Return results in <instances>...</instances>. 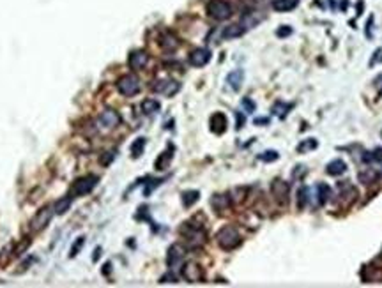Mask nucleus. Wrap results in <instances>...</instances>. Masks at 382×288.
Wrapping results in <instances>:
<instances>
[{"label":"nucleus","instance_id":"nucleus-1","mask_svg":"<svg viewBox=\"0 0 382 288\" xmlns=\"http://www.w3.org/2000/svg\"><path fill=\"white\" fill-rule=\"evenodd\" d=\"M216 241H218V244L223 250L230 251L241 244V235L234 226H223L218 232V235H216Z\"/></svg>","mask_w":382,"mask_h":288},{"label":"nucleus","instance_id":"nucleus-2","mask_svg":"<svg viewBox=\"0 0 382 288\" xmlns=\"http://www.w3.org/2000/svg\"><path fill=\"white\" fill-rule=\"evenodd\" d=\"M207 14L216 22H223L232 16V5L225 0H210L207 4Z\"/></svg>","mask_w":382,"mask_h":288},{"label":"nucleus","instance_id":"nucleus-3","mask_svg":"<svg viewBox=\"0 0 382 288\" xmlns=\"http://www.w3.org/2000/svg\"><path fill=\"white\" fill-rule=\"evenodd\" d=\"M98 182H99V177L92 175V173H90V175L80 177V179H76V181L73 182V186H71V194H73V196H83V194H89L90 191L98 186Z\"/></svg>","mask_w":382,"mask_h":288},{"label":"nucleus","instance_id":"nucleus-4","mask_svg":"<svg viewBox=\"0 0 382 288\" xmlns=\"http://www.w3.org/2000/svg\"><path fill=\"white\" fill-rule=\"evenodd\" d=\"M117 91L126 97H131L140 92V80L135 74H126L117 82Z\"/></svg>","mask_w":382,"mask_h":288},{"label":"nucleus","instance_id":"nucleus-5","mask_svg":"<svg viewBox=\"0 0 382 288\" xmlns=\"http://www.w3.org/2000/svg\"><path fill=\"white\" fill-rule=\"evenodd\" d=\"M53 207H43L41 211L37 212V214L32 218V221H30V228L34 230V232H41V230H44V228L50 224V221H52L53 218Z\"/></svg>","mask_w":382,"mask_h":288},{"label":"nucleus","instance_id":"nucleus-6","mask_svg":"<svg viewBox=\"0 0 382 288\" xmlns=\"http://www.w3.org/2000/svg\"><path fill=\"white\" fill-rule=\"evenodd\" d=\"M180 85L175 82V80H161V82H156V85L152 87V91L158 92V94H163V96H168V97H172L179 92Z\"/></svg>","mask_w":382,"mask_h":288},{"label":"nucleus","instance_id":"nucleus-7","mask_svg":"<svg viewBox=\"0 0 382 288\" xmlns=\"http://www.w3.org/2000/svg\"><path fill=\"white\" fill-rule=\"evenodd\" d=\"M271 193H273V196H275L279 203H287L288 184L285 181H281V179H276V181H273V184H271Z\"/></svg>","mask_w":382,"mask_h":288},{"label":"nucleus","instance_id":"nucleus-8","mask_svg":"<svg viewBox=\"0 0 382 288\" xmlns=\"http://www.w3.org/2000/svg\"><path fill=\"white\" fill-rule=\"evenodd\" d=\"M180 232L184 233L186 239H188V242L191 246H195V248H198V246H202L204 242H206V233L200 230V228H191V226H184Z\"/></svg>","mask_w":382,"mask_h":288},{"label":"nucleus","instance_id":"nucleus-9","mask_svg":"<svg viewBox=\"0 0 382 288\" xmlns=\"http://www.w3.org/2000/svg\"><path fill=\"white\" fill-rule=\"evenodd\" d=\"M210 61V52L207 48H197L189 53V64L195 67H204Z\"/></svg>","mask_w":382,"mask_h":288},{"label":"nucleus","instance_id":"nucleus-10","mask_svg":"<svg viewBox=\"0 0 382 288\" xmlns=\"http://www.w3.org/2000/svg\"><path fill=\"white\" fill-rule=\"evenodd\" d=\"M147 62H149V55H147L143 50L133 52L131 55H129V59H128L129 67L133 69V71H140V69H143L147 65Z\"/></svg>","mask_w":382,"mask_h":288},{"label":"nucleus","instance_id":"nucleus-11","mask_svg":"<svg viewBox=\"0 0 382 288\" xmlns=\"http://www.w3.org/2000/svg\"><path fill=\"white\" fill-rule=\"evenodd\" d=\"M99 124L106 129L117 128V126L120 124V115L117 112H113V110H104V112L99 115Z\"/></svg>","mask_w":382,"mask_h":288},{"label":"nucleus","instance_id":"nucleus-12","mask_svg":"<svg viewBox=\"0 0 382 288\" xmlns=\"http://www.w3.org/2000/svg\"><path fill=\"white\" fill-rule=\"evenodd\" d=\"M227 126H228L227 117L221 112H216L214 115L210 117V131L214 134H223L227 131Z\"/></svg>","mask_w":382,"mask_h":288},{"label":"nucleus","instance_id":"nucleus-13","mask_svg":"<svg viewBox=\"0 0 382 288\" xmlns=\"http://www.w3.org/2000/svg\"><path fill=\"white\" fill-rule=\"evenodd\" d=\"M182 276L186 278V281L195 283V281L202 280V271H200V267H198L197 263H186V265L182 267Z\"/></svg>","mask_w":382,"mask_h":288},{"label":"nucleus","instance_id":"nucleus-14","mask_svg":"<svg viewBox=\"0 0 382 288\" xmlns=\"http://www.w3.org/2000/svg\"><path fill=\"white\" fill-rule=\"evenodd\" d=\"M184 258V248L179 244H174L170 246V250H168V255H167V263L170 267L177 265V263H180V260Z\"/></svg>","mask_w":382,"mask_h":288},{"label":"nucleus","instance_id":"nucleus-15","mask_svg":"<svg viewBox=\"0 0 382 288\" xmlns=\"http://www.w3.org/2000/svg\"><path fill=\"white\" fill-rule=\"evenodd\" d=\"M243 80H244V73H243L241 69H237V71H232V73L227 76V83L230 85V89H232V91H239Z\"/></svg>","mask_w":382,"mask_h":288},{"label":"nucleus","instance_id":"nucleus-16","mask_svg":"<svg viewBox=\"0 0 382 288\" xmlns=\"http://www.w3.org/2000/svg\"><path fill=\"white\" fill-rule=\"evenodd\" d=\"M299 4V0H273V9L279 11V13H285V11H292L296 5Z\"/></svg>","mask_w":382,"mask_h":288},{"label":"nucleus","instance_id":"nucleus-17","mask_svg":"<svg viewBox=\"0 0 382 288\" xmlns=\"http://www.w3.org/2000/svg\"><path fill=\"white\" fill-rule=\"evenodd\" d=\"M347 170V164H345V161L342 160H335V161H331L329 164L326 166V172L329 173V175H342V173Z\"/></svg>","mask_w":382,"mask_h":288},{"label":"nucleus","instance_id":"nucleus-18","mask_svg":"<svg viewBox=\"0 0 382 288\" xmlns=\"http://www.w3.org/2000/svg\"><path fill=\"white\" fill-rule=\"evenodd\" d=\"M73 194H68V196L64 198H60V200H57L55 205H53V211H55V214H64L66 211H68L69 207H71V202H73Z\"/></svg>","mask_w":382,"mask_h":288},{"label":"nucleus","instance_id":"nucleus-19","mask_svg":"<svg viewBox=\"0 0 382 288\" xmlns=\"http://www.w3.org/2000/svg\"><path fill=\"white\" fill-rule=\"evenodd\" d=\"M172 158H174V147L170 145L168 147V151H165L163 154L156 160V168H158V170H165V168L168 166V163L172 161Z\"/></svg>","mask_w":382,"mask_h":288},{"label":"nucleus","instance_id":"nucleus-20","mask_svg":"<svg viewBox=\"0 0 382 288\" xmlns=\"http://www.w3.org/2000/svg\"><path fill=\"white\" fill-rule=\"evenodd\" d=\"M210 203H212V207H214L216 211L221 212L223 209H227V207L230 205V198H228L227 194H214L212 200H210Z\"/></svg>","mask_w":382,"mask_h":288},{"label":"nucleus","instance_id":"nucleus-21","mask_svg":"<svg viewBox=\"0 0 382 288\" xmlns=\"http://www.w3.org/2000/svg\"><path fill=\"white\" fill-rule=\"evenodd\" d=\"M159 108H161V104H159V101H156V99H145L142 103V112L145 113V115H154V113L159 112Z\"/></svg>","mask_w":382,"mask_h":288},{"label":"nucleus","instance_id":"nucleus-22","mask_svg":"<svg viewBox=\"0 0 382 288\" xmlns=\"http://www.w3.org/2000/svg\"><path fill=\"white\" fill-rule=\"evenodd\" d=\"M244 34V27L243 25H230L223 31V37L225 39H232V37H239V35Z\"/></svg>","mask_w":382,"mask_h":288},{"label":"nucleus","instance_id":"nucleus-23","mask_svg":"<svg viewBox=\"0 0 382 288\" xmlns=\"http://www.w3.org/2000/svg\"><path fill=\"white\" fill-rule=\"evenodd\" d=\"M377 179H379V173L375 172V170H372V168H368V170L359 173V181L363 182V184H374Z\"/></svg>","mask_w":382,"mask_h":288},{"label":"nucleus","instance_id":"nucleus-24","mask_svg":"<svg viewBox=\"0 0 382 288\" xmlns=\"http://www.w3.org/2000/svg\"><path fill=\"white\" fill-rule=\"evenodd\" d=\"M317 191H318V203H320V205H324V203L329 202V198H331L329 186H327V184H318L317 186Z\"/></svg>","mask_w":382,"mask_h":288},{"label":"nucleus","instance_id":"nucleus-25","mask_svg":"<svg viewBox=\"0 0 382 288\" xmlns=\"http://www.w3.org/2000/svg\"><path fill=\"white\" fill-rule=\"evenodd\" d=\"M198 198H200L198 191H186V193H182V203H184V207H191L198 202Z\"/></svg>","mask_w":382,"mask_h":288},{"label":"nucleus","instance_id":"nucleus-26","mask_svg":"<svg viewBox=\"0 0 382 288\" xmlns=\"http://www.w3.org/2000/svg\"><path fill=\"white\" fill-rule=\"evenodd\" d=\"M143 149H145V138H138L137 142L131 145V156L133 158H140L143 154Z\"/></svg>","mask_w":382,"mask_h":288},{"label":"nucleus","instance_id":"nucleus-27","mask_svg":"<svg viewBox=\"0 0 382 288\" xmlns=\"http://www.w3.org/2000/svg\"><path fill=\"white\" fill-rule=\"evenodd\" d=\"M292 108V104H283V103H276L275 108H273V113L275 115H278L279 119H285V115H287V110H290Z\"/></svg>","mask_w":382,"mask_h":288},{"label":"nucleus","instance_id":"nucleus-28","mask_svg":"<svg viewBox=\"0 0 382 288\" xmlns=\"http://www.w3.org/2000/svg\"><path fill=\"white\" fill-rule=\"evenodd\" d=\"M315 147H317V142H315L313 138H308V140H305L303 143H299V145H297V152L312 151V149H315Z\"/></svg>","mask_w":382,"mask_h":288},{"label":"nucleus","instance_id":"nucleus-29","mask_svg":"<svg viewBox=\"0 0 382 288\" xmlns=\"http://www.w3.org/2000/svg\"><path fill=\"white\" fill-rule=\"evenodd\" d=\"M306 203H308V190H306V188H301V190L297 191V207L303 209Z\"/></svg>","mask_w":382,"mask_h":288},{"label":"nucleus","instance_id":"nucleus-30","mask_svg":"<svg viewBox=\"0 0 382 288\" xmlns=\"http://www.w3.org/2000/svg\"><path fill=\"white\" fill-rule=\"evenodd\" d=\"M258 160H260V161H266V163H269V161H276V160H278V152H276V151L262 152V154L258 156Z\"/></svg>","mask_w":382,"mask_h":288},{"label":"nucleus","instance_id":"nucleus-31","mask_svg":"<svg viewBox=\"0 0 382 288\" xmlns=\"http://www.w3.org/2000/svg\"><path fill=\"white\" fill-rule=\"evenodd\" d=\"M83 244H85V239H83V237H78L76 242H74L73 248H71V258L76 256L78 251H80V248H83Z\"/></svg>","mask_w":382,"mask_h":288},{"label":"nucleus","instance_id":"nucleus-32","mask_svg":"<svg viewBox=\"0 0 382 288\" xmlns=\"http://www.w3.org/2000/svg\"><path fill=\"white\" fill-rule=\"evenodd\" d=\"M113 160H115V151H112V152H104V156H103V158H101V160H99V161H101V164H103V166H106V164H110Z\"/></svg>","mask_w":382,"mask_h":288},{"label":"nucleus","instance_id":"nucleus-33","mask_svg":"<svg viewBox=\"0 0 382 288\" xmlns=\"http://www.w3.org/2000/svg\"><path fill=\"white\" fill-rule=\"evenodd\" d=\"M372 154V161H379L382 163V149H375L374 152H370Z\"/></svg>","mask_w":382,"mask_h":288},{"label":"nucleus","instance_id":"nucleus-34","mask_svg":"<svg viewBox=\"0 0 382 288\" xmlns=\"http://www.w3.org/2000/svg\"><path fill=\"white\" fill-rule=\"evenodd\" d=\"M161 283H175V276L174 274H167L161 278Z\"/></svg>","mask_w":382,"mask_h":288},{"label":"nucleus","instance_id":"nucleus-35","mask_svg":"<svg viewBox=\"0 0 382 288\" xmlns=\"http://www.w3.org/2000/svg\"><path fill=\"white\" fill-rule=\"evenodd\" d=\"M243 104H244V106L248 108V112H253V110H255V104L251 103V101H249L248 97H246V99H243Z\"/></svg>","mask_w":382,"mask_h":288},{"label":"nucleus","instance_id":"nucleus-36","mask_svg":"<svg viewBox=\"0 0 382 288\" xmlns=\"http://www.w3.org/2000/svg\"><path fill=\"white\" fill-rule=\"evenodd\" d=\"M243 124H244V117L241 115V113H237V126H236V128L241 129V128H243Z\"/></svg>","mask_w":382,"mask_h":288},{"label":"nucleus","instance_id":"nucleus-37","mask_svg":"<svg viewBox=\"0 0 382 288\" xmlns=\"http://www.w3.org/2000/svg\"><path fill=\"white\" fill-rule=\"evenodd\" d=\"M99 256H101V250H96V251H94V256H92V260L96 262V260H99Z\"/></svg>","mask_w":382,"mask_h":288},{"label":"nucleus","instance_id":"nucleus-38","mask_svg":"<svg viewBox=\"0 0 382 288\" xmlns=\"http://www.w3.org/2000/svg\"><path fill=\"white\" fill-rule=\"evenodd\" d=\"M290 34V29H285V31H278V35H287Z\"/></svg>","mask_w":382,"mask_h":288},{"label":"nucleus","instance_id":"nucleus-39","mask_svg":"<svg viewBox=\"0 0 382 288\" xmlns=\"http://www.w3.org/2000/svg\"><path fill=\"white\" fill-rule=\"evenodd\" d=\"M255 124H267V119H257Z\"/></svg>","mask_w":382,"mask_h":288},{"label":"nucleus","instance_id":"nucleus-40","mask_svg":"<svg viewBox=\"0 0 382 288\" xmlns=\"http://www.w3.org/2000/svg\"><path fill=\"white\" fill-rule=\"evenodd\" d=\"M381 134H382V133H381Z\"/></svg>","mask_w":382,"mask_h":288}]
</instances>
